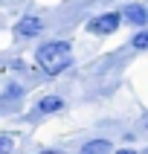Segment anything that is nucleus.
Here are the masks:
<instances>
[{"mask_svg": "<svg viewBox=\"0 0 148 154\" xmlns=\"http://www.w3.org/2000/svg\"><path fill=\"white\" fill-rule=\"evenodd\" d=\"M35 61H38V67L47 73V76H58L64 70L70 67V41H50V44H41L38 52H35Z\"/></svg>", "mask_w": 148, "mask_h": 154, "instance_id": "nucleus-1", "label": "nucleus"}, {"mask_svg": "<svg viewBox=\"0 0 148 154\" xmlns=\"http://www.w3.org/2000/svg\"><path fill=\"white\" fill-rule=\"evenodd\" d=\"M119 23H122L119 12H104V15L93 17V20L87 23V32H93V35H110V32L119 29Z\"/></svg>", "mask_w": 148, "mask_h": 154, "instance_id": "nucleus-2", "label": "nucleus"}, {"mask_svg": "<svg viewBox=\"0 0 148 154\" xmlns=\"http://www.w3.org/2000/svg\"><path fill=\"white\" fill-rule=\"evenodd\" d=\"M41 29H44V23H41V17H35V15L20 17V20H17V26H15V32L23 35V38H35Z\"/></svg>", "mask_w": 148, "mask_h": 154, "instance_id": "nucleus-3", "label": "nucleus"}, {"mask_svg": "<svg viewBox=\"0 0 148 154\" xmlns=\"http://www.w3.org/2000/svg\"><path fill=\"white\" fill-rule=\"evenodd\" d=\"M119 17H125V20L134 23V26H145L148 23V12L142 6H125V12H122Z\"/></svg>", "mask_w": 148, "mask_h": 154, "instance_id": "nucleus-4", "label": "nucleus"}, {"mask_svg": "<svg viewBox=\"0 0 148 154\" xmlns=\"http://www.w3.org/2000/svg\"><path fill=\"white\" fill-rule=\"evenodd\" d=\"M110 143H107V140H90V143H84V146H81V151L78 154H110Z\"/></svg>", "mask_w": 148, "mask_h": 154, "instance_id": "nucleus-5", "label": "nucleus"}, {"mask_svg": "<svg viewBox=\"0 0 148 154\" xmlns=\"http://www.w3.org/2000/svg\"><path fill=\"white\" fill-rule=\"evenodd\" d=\"M64 108V99L61 96H44L41 102H38V111L41 113H55V111H61Z\"/></svg>", "mask_w": 148, "mask_h": 154, "instance_id": "nucleus-6", "label": "nucleus"}, {"mask_svg": "<svg viewBox=\"0 0 148 154\" xmlns=\"http://www.w3.org/2000/svg\"><path fill=\"white\" fill-rule=\"evenodd\" d=\"M134 50H148V29L134 35Z\"/></svg>", "mask_w": 148, "mask_h": 154, "instance_id": "nucleus-7", "label": "nucleus"}, {"mask_svg": "<svg viewBox=\"0 0 148 154\" xmlns=\"http://www.w3.org/2000/svg\"><path fill=\"white\" fill-rule=\"evenodd\" d=\"M20 96H23V90H20V87H17V85H9L3 99H6V102H12V99H20Z\"/></svg>", "mask_w": 148, "mask_h": 154, "instance_id": "nucleus-8", "label": "nucleus"}, {"mask_svg": "<svg viewBox=\"0 0 148 154\" xmlns=\"http://www.w3.org/2000/svg\"><path fill=\"white\" fill-rule=\"evenodd\" d=\"M0 154H12V140L9 137H0Z\"/></svg>", "mask_w": 148, "mask_h": 154, "instance_id": "nucleus-9", "label": "nucleus"}, {"mask_svg": "<svg viewBox=\"0 0 148 154\" xmlns=\"http://www.w3.org/2000/svg\"><path fill=\"white\" fill-rule=\"evenodd\" d=\"M116 154H137V151H134V148H119Z\"/></svg>", "mask_w": 148, "mask_h": 154, "instance_id": "nucleus-10", "label": "nucleus"}, {"mask_svg": "<svg viewBox=\"0 0 148 154\" xmlns=\"http://www.w3.org/2000/svg\"><path fill=\"white\" fill-rule=\"evenodd\" d=\"M41 154H64V151H41Z\"/></svg>", "mask_w": 148, "mask_h": 154, "instance_id": "nucleus-11", "label": "nucleus"}]
</instances>
